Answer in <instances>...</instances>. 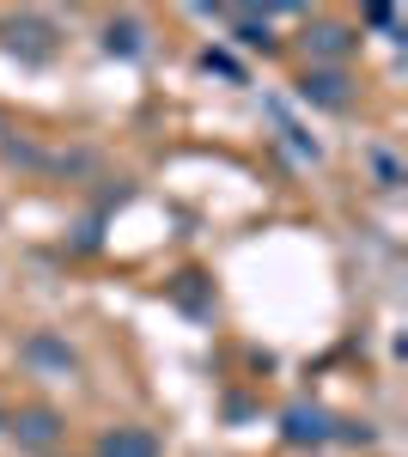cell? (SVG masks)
Wrapping results in <instances>:
<instances>
[{
  "label": "cell",
  "mask_w": 408,
  "mask_h": 457,
  "mask_svg": "<svg viewBox=\"0 0 408 457\" xmlns=\"http://www.w3.org/2000/svg\"><path fill=\"white\" fill-rule=\"evenodd\" d=\"M98 457H159V439L146 427H116V433H104Z\"/></svg>",
  "instance_id": "cell-1"
},
{
  "label": "cell",
  "mask_w": 408,
  "mask_h": 457,
  "mask_svg": "<svg viewBox=\"0 0 408 457\" xmlns=\"http://www.w3.org/2000/svg\"><path fill=\"white\" fill-rule=\"evenodd\" d=\"M25 360H37V366H55V372H73V348H62L55 336H31V342H25Z\"/></svg>",
  "instance_id": "cell-2"
},
{
  "label": "cell",
  "mask_w": 408,
  "mask_h": 457,
  "mask_svg": "<svg viewBox=\"0 0 408 457\" xmlns=\"http://www.w3.org/2000/svg\"><path fill=\"white\" fill-rule=\"evenodd\" d=\"M341 86H347L341 73H305V98H317V104H347Z\"/></svg>",
  "instance_id": "cell-3"
},
{
  "label": "cell",
  "mask_w": 408,
  "mask_h": 457,
  "mask_svg": "<svg viewBox=\"0 0 408 457\" xmlns=\"http://www.w3.org/2000/svg\"><path fill=\"white\" fill-rule=\"evenodd\" d=\"M19 439H31V445H49V439H55V415H49V409H31V415H19Z\"/></svg>",
  "instance_id": "cell-4"
},
{
  "label": "cell",
  "mask_w": 408,
  "mask_h": 457,
  "mask_svg": "<svg viewBox=\"0 0 408 457\" xmlns=\"http://www.w3.org/2000/svg\"><path fill=\"white\" fill-rule=\"evenodd\" d=\"M311 49H317V55H341V49H347V31H341V25H317V31H311Z\"/></svg>",
  "instance_id": "cell-5"
},
{
  "label": "cell",
  "mask_w": 408,
  "mask_h": 457,
  "mask_svg": "<svg viewBox=\"0 0 408 457\" xmlns=\"http://www.w3.org/2000/svg\"><path fill=\"white\" fill-rule=\"evenodd\" d=\"M104 43H110V49H122V55H135V49H140V31H135V25H110V37H104Z\"/></svg>",
  "instance_id": "cell-6"
}]
</instances>
